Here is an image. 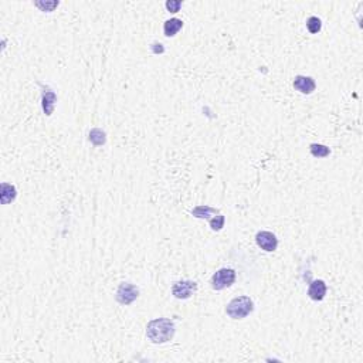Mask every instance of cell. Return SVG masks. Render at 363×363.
Wrapping results in <instances>:
<instances>
[{
	"instance_id": "cell-1",
	"label": "cell",
	"mask_w": 363,
	"mask_h": 363,
	"mask_svg": "<svg viewBox=\"0 0 363 363\" xmlns=\"http://www.w3.org/2000/svg\"><path fill=\"white\" fill-rule=\"evenodd\" d=\"M175 332V322L169 318L152 319L146 326V336L152 344H166L173 339Z\"/></svg>"
},
{
	"instance_id": "cell-2",
	"label": "cell",
	"mask_w": 363,
	"mask_h": 363,
	"mask_svg": "<svg viewBox=\"0 0 363 363\" xmlns=\"http://www.w3.org/2000/svg\"><path fill=\"white\" fill-rule=\"evenodd\" d=\"M254 311V302L250 296H237L226 306V314L231 319H244Z\"/></svg>"
},
{
	"instance_id": "cell-3",
	"label": "cell",
	"mask_w": 363,
	"mask_h": 363,
	"mask_svg": "<svg viewBox=\"0 0 363 363\" xmlns=\"http://www.w3.org/2000/svg\"><path fill=\"white\" fill-rule=\"evenodd\" d=\"M236 277V271L233 268H220L218 271H216L213 274L212 280H210L212 288L215 291H221L224 288H228V287L234 284Z\"/></svg>"
},
{
	"instance_id": "cell-4",
	"label": "cell",
	"mask_w": 363,
	"mask_h": 363,
	"mask_svg": "<svg viewBox=\"0 0 363 363\" xmlns=\"http://www.w3.org/2000/svg\"><path fill=\"white\" fill-rule=\"evenodd\" d=\"M139 296V290L137 285L131 284V283H121L115 294V299L117 302L121 305H131L134 301H137Z\"/></svg>"
},
{
	"instance_id": "cell-5",
	"label": "cell",
	"mask_w": 363,
	"mask_h": 363,
	"mask_svg": "<svg viewBox=\"0 0 363 363\" xmlns=\"http://www.w3.org/2000/svg\"><path fill=\"white\" fill-rule=\"evenodd\" d=\"M197 291V283L196 281H190V280H185V281H177L172 287V295L176 299H189L192 298V295Z\"/></svg>"
},
{
	"instance_id": "cell-6",
	"label": "cell",
	"mask_w": 363,
	"mask_h": 363,
	"mask_svg": "<svg viewBox=\"0 0 363 363\" xmlns=\"http://www.w3.org/2000/svg\"><path fill=\"white\" fill-rule=\"evenodd\" d=\"M257 245L267 253H273L278 247V238L271 231H258L255 234Z\"/></svg>"
},
{
	"instance_id": "cell-7",
	"label": "cell",
	"mask_w": 363,
	"mask_h": 363,
	"mask_svg": "<svg viewBox=\"0 0 363 363\" xmlns=\"http://www.w3.org/2000/svg\"><path fill=\"white\" fill-rule=\"evenodd\" d=\"M40 87L43 88V94H41V107H43V112L50 117L54 111V105L57 102V94L50 89L49 87H44L43 84H40Z\"/></svg>"
},
{
	"instance_id": "cell-8",
	"label": "cell",
	"mask_w": 363,
	"mask_h": 363,
	"mask_svg": "<svg viewBox=\"0 0 363 363\" xmlns=\"http://www.w3.org/2000/svg\"><path fill=\"white\" fill-rule=\"evenodd\" d=\"M294 88L296 91H299L301 94H304V95H309V94H312L315 91L316 84H315L314 78H311V77L296 75L294 79Z\"/></svg>"
},
{
	"instance_id": "cell-9",
	"label": "cell",
	"mask_w": 363,
	"mask_h": 363,
	"mask_svg": "<svg viewBox=\"0 0 363 363\" xmlns=\"http://www.w3.org/2000/svg\"><path fill=\"white\" fill-rule=\"evenodd\" d=\"M326 284L322 280H315L309 284L308 288V296L312 299V301H322L325 296H326Z\"/></svg>"
},
{
	"instance_id": "cell-10",
	"label": "cell",
	"mask_w": 363,
	"mask_h": 363,
	"mask_svg": "<svg viewBox=\"0 0 363 363\" xmlns=\"http://www.w3.org/2000/svg\"><path fill=\"white\" fill-rule=\"evenodd\" d=\"M220 213V210L216 207L206 206V205H202V206H196L192 210V216L196 217V218H202V220H210L213 216H216Z\"/></svg>"
},
{
	"instance_id": "cell-11",
	"label": "cell",
	"mask_w": 363,
	"mask_h": 363,
	"mask_svg": "<svg viewBox=\"0 0 363 363\" xmlns=\"http://www.w3.org/2000/svg\"><path fill=\"white\" fill-rule=\"evenodd\" d=\"M182 27H183V21L180 19L173 17V19H169L165 21V24H163V33H165L166 37H173V36H176L177 33L182 30Z\"/></svg>"
},
{
	"instance_id": "cell-12",
	"label": "cell",
	"mask_w": 363,
	"mask_h": 363,
	"mask_svg": "<svg viewBox=\"0 0 363 363\" xmlns=\"http://www.w3.org/2000/svg\"><path fill=\"white\" fill-rule=\"evenodd\" d=\"M0 197H1V203L3 205H9L11 202H14V199L17 197V189H16V186L4 182V183H1Z\"/></svg>"
},
{
	"instance_id": "cell-13",
	"label": "cell",
	"mask_w": 363,
	"mask_h": 363,
	"mask_svg": "<svg viewBox=\"0 0 363 363\" xmlns=\"http://www.w3.org/2000/svg\"><path fill=\"white\" fill-rule=\"evenodd\" d=\"M89 141L94 146H102L107 142V134L101 128H94L89 131Z\"/></svg>"
},
{
	"instance_id": "cell-14",
	"label": "cell",
	"mask_w": 363,
	"mask_h": 363,
	"mask_svg": "<svg viewBox=\"0 0 363 363\" xmlns=\"http://www.w3.org/2000/svg\"><path fill=\"white\" fill-rule=\"evenodd\" d=\"M309 152L314 157H328L331 155V149L322 144H311Z\"/></svg>"
},
{
	"instance_id": "cell-15",
	"label": "cell",
	"mask_w": 363,
	"mask_h": 363,
	"mask_svg": "<svg viewBox=\"0 0 363 363\" xmlns=\"http://www.w3.org/2000/svg\"><path fill=\"white\" fill-rule=\"evenodd\" d=\"M210 228L213 230V231H221L223 230V227L226 224V217L223 216L221 213H218L216 216H213L210 220Z\"/></svg>"
},
{
	"instance_id": "cell-16",
	"label": "cell",
	"mask_w": 363,
	"mask_h": 363,
	"mask_svg": "<svg viewBox=\"0 0 363 363\" xmlns=\"http://www.w3.org/2000/svg\"><path fill=\"white\" fill-rule=\"evenodd\" d=\"M306 27H308V31L311 33V34H316V33H319L321 29H322V21L318 19V17H309V19L306 20Z\"/></svg>"
},
{
	"instance_id": "cell-17",
	"label": "cell",
	"mask_w": 363,
	"mask_h": 363,
	"mask_svg": "<svg viewBox=\"0 0 363 363\" xmlns=\"http://www.w3.org/2000/svg\"><path fill=\"white\" fill-rule=\"evenodd\" d=\"M36 6L41 9L43 11H53L59 6V1H36Z\"/></svg>"
},
{
	"instance_id": "cell-18",
	"label": "cell",
	"mask_w": 363,
	"mask_h": 363,
	"mask_svg": "<svg viewBox=\"0 0 363 363\" xmlns=\"http://www.w3.org/2000/svg\"><path fill=\"white\" fill-rule=\"evenodd\" d=\"M165 6H166V9L170 13H177L180 10V7H182V1L180 0H167Z\"/></svg>"
},
{
	"instance_id": "cell-19",
	"label": "cell",
	"mask_w": 363,
	"mask_h": 363,
	"mask_svg": "<svg viewBox=\"0 0 363 363\" xmlns=\"http://www.w3.org/2000/svg\"><path fill=\"white\" fill-rule=\"evenodd\" d=\"M150 47H152V51H153L155 54H162V53H165V49H163V46H162L160 43H159V44H157V43H153Z\"/></svg>"
}]
</instances>
